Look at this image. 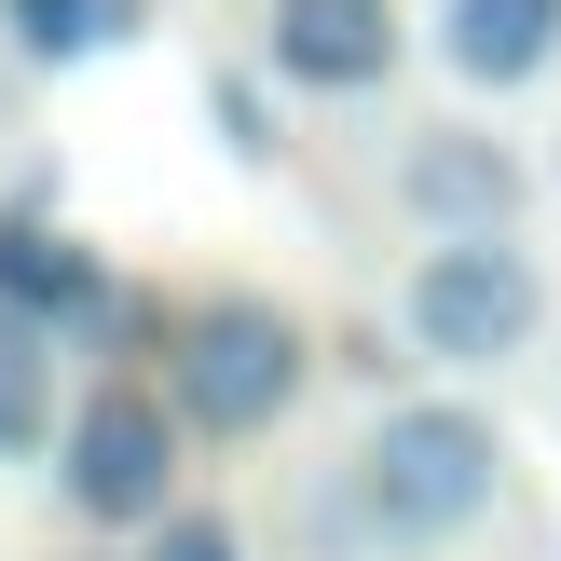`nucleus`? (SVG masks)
Returning a JSON list of instances; mask_svg holds the SVG:
<instances>
[{
	"instance_id": "obj_1",
	"label": "nucleus",
	"mask_w": 561,
	"mask_h": 561,
	"mask_svg": "<svg viewBox=\"0 0 561 561\" xmlns=\"http://www.w3.org/2000/svg\"><path fill=\"white\" fill-rule=\"evenodd\" d=\"M493 493H507V438H493L466 398L383 411V425L356 438V466H343V520L370 548H453V535L493 520Z\"/></svg>"
},
{
	"instance_id": "obj_2",
	"label": "nucleus",
	"mask_w": 561,
	"mask_h": 561,
	"mask_svg": "<svg viewBox=\"0 0 561 561\" xmlns=\"http://www.w3.org/2000/svg\"><path fill=\"white\" fill-rule=\"evenodd\" d=\"M535 329H548V274L520 233H438L411 261V343L438 370H507Z\"/></svg>"
},
{
	"instance_id": "obj_3",
	"label": "nucleus",
	"mask_w": 561,
	"mask_h": 561,
	"mask_svg": "<svg viewBox=\"0 0 561 561\" xmlns=\"http://www.w3.org/2000/svg\"><path fill=\"white\" fill-rule=\"evenodd\" d=\"M301 329L274 316V301H206V316H179V356H164V398H179V425L206 438H261L274 411L301 398Z\"/></svg>"
},
{
	"instance_id": "obj_4",
	"label": "nucleus",
	"mask_w": 561,
	"mask_h": 561,
	"mask_svg": "<svg viewBox=\"0 0 561 561\" xmlns=\"http://www.w3.org/2000/svg\"><path fill=\"white\" fill-rule=\"evenodd\" d=\"M55 480H69V507L110 520V535L164 520V480H179V425H164V398H151V383H96V398L69 411Z\"/></svg>"
},
{
	"instance_id": "obj_5",
	"label": "nucleus",
	"mask_w": 561,
	"mask_h": 561,
	"mask_svg": "<svg viewBox=\"0 0 561 561\" xmlns=\"http://www.w3.org/2000/svg\"><path fill=\"white\" fill-rule=\"evenodd\" d=\"M398 192H411L425 233H507V219H520V151L480 137V124H425L398 151Z\"/></svg>"
},
{
	"instance_id": "obj_6",
	"label": "nucleus",
	"mask_w": 561,
	"mask_h": 561,
	"mask_svg": "<svg viewBox=\"0 0 561 561\" xmlns=\"http://www.w3.org/2000/svg\"><path fill=\"white\" fill-rule=\"evenodd\" d=\"M274 69L316 96H370L398 69V0H274Z\"/></svg>"
},
{
	"instance_id": "obj_7",
	"label": "nucleus",
	"mask_w": 561,
	"mask_h": 561,
	"mask_svg": "<svg viewBox=\"0 0 561 561\" xmlns=\"http://www.w3.org/2000/svg\"><path fill=\"white\" fill-rule=\"evenodd\" d=\"M0 316H42V329H96V316H110V274L82 261V247L55 233L42 206H14V219H0Z\"/></svg>"
},
{
	"instance_id": "obj_8",
	"label": "nucleus",
	"mask_w": 561,
	"mask_h": 561,
	"mask_svg": "<svg viewBox=\"0 0 561 561\" xmlns=\"http://www.w3.org/2000/svg\"><path fill=\"white\" fill-rule=\"evenodd\" d=\"M548 55H561V0H453V14H438V69L480 82V96L548 82Z\"/></svg>"
},
{
	"instance_id": "obj_9",
	"label": "nucleus",
	"mask_w": 561,
	"mask_h": 561,
	"mask_svg": "<svg viewBox=\"0 0 561 561\" xmlns=\"http://www.w3.org/2000/svg\"><path fill=\"white\" fill-rule=\"evenodd\" d=\"M0 14H14V42L42 55V69H69V55L137 42V14H151V0H0Z\"/></svg>"
},
{
	"instance_id": "obj_10",
	"label": "nucleus",
	"mask_w": 561,
	"mask_h": 561,
	"mask_svg": "<svg viewBox=\"0 0 561 561\" xmlns=\"http://www.w3.org/2000/svg\"><path fill=\"white\" fill-rule=\"evenodd\" d=\"M42 316H0V453H27L42 438Z\"/></svg>"
},
{
	"instance_id": "obj_11",
	"label": "nucleus",
	"mask_w": 561,
	"mask_h": 561,
	"mask_svg": "<svg viewBox=\"0 0 561 561\" xmlns=\"http://www.w3.org/2000/svg\"><path fill=\"white\" fill-rule=\"evenodd\" d=\"M151 561H233V535H219V520H164V548Z\"/></svg>"
}]
</instances>
